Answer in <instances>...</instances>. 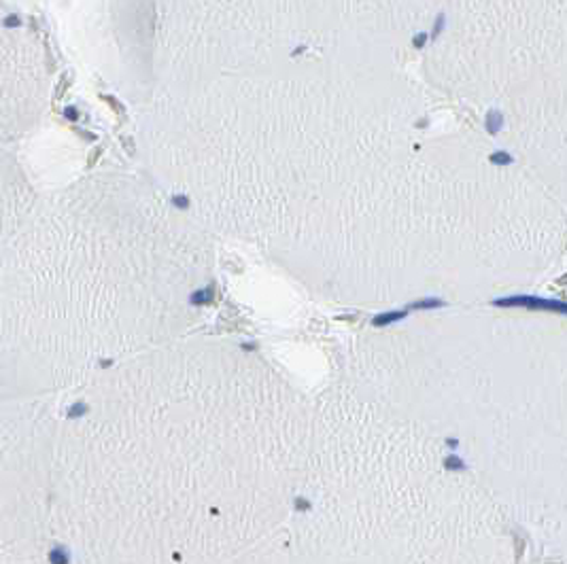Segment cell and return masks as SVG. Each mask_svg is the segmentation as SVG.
Instances as JSON below:
<instances>
[{
	"label": "cell",
	"mask_w": 567,
	"mask_h": 564,
	"mask_svg": "<svg viewBox=\"0 0 567 564\" xmlns=\"http://www.w3.org/2000/svg\"><path fill=\"white\" fill-rule=\"evenodd\" d=\"M444 469H448V471H466L468 465H466V461H463V458H459L457 454H450V456L444 458Z\"/></svg>",
	"instance_id": "5b68a950"
},
{
	"label": "cell",
	"mask_w": 567,
	"mask_h": 564,
	"mask_svg": "<svg viewBox=\"0 0 567 564\" xmlns=\"http://www.w3.org/2000/svg\"><path fill=\"white\" fill-rule=\"evenodd\" d=\"M446 443L450 445V448H457V445H459V439H455V437H450V439H446Z\"/></svg>",
	"instance_id": "8fae6325"
},
{
	"label": "cell",
	"mask_w": 567,
	"mask_h": 564,
	"mask_svg": "<svg viewBox=\"0 0 567 564\" xmlns=\"http://www.w3.org/2000/svg\"><path fill=\"white\" fill-rule=\"evenodd\" d=\"M295 507H298L300 511H308V509H311V503L304 501V498H298V501H295Z\"/></svg>",
	"instance_id": "30bf717a"
},
{
	"label": "cell",
	"mask_w": 567,
	"mask_h": 564,
	"mask_svg": "<svg viewBox=\"0 0 567 564\" xmlns=\"http://www.w3.org/2000/svg\"><path fill=\"white\" fill-rule=\"evenodd\" d=\"M427 36H429L427 32H419V34H417V38H415L412 43H415V47H423V45H425V41H427Z\"/></svg>",
	"instance_id": "9c48e42d"
},
{
	"label": "cell",
	"mask_w": 567,
	"mask_h": 564,
	"mask_svg": "<svg viewBox=\"0 0 567 564\" xmlns=\"http://www.w3.org/2000/svg\"><path fill=\"white\" fill-rule=\"evenodd\" d=\"M493 306L499 308H529V310H546V312H559L567 314V304L559 299H544L537 295H508L493 299Z\"/></svg>",
	"instance_id": "7a4b0ae2"
},
{
	"label": "cell",
	"mask_w": 567,
	"mask_h": 564,
	"mask_svg": "<svg viewBox=\"0 0 567 564\" xmlns=\"http://www.w3.org/2000/svg\"><path fill=\"white\" fill-rule=\"evenodd\" d=\"M501 125H504V115H501L499 111H495V109H491V111L486 113V119H484L486 132L488 134H497L499 129H501Z\"/></svg>",
	"instance_id": "277c9868"
},
{
	"label": "cell",
	"mask_w": 567,
	"mask_h": 564,
	"mask_svg": "<svg viewBox=\"0 0 567 564\" xmlns=\"http://www.w3.org/2000/svg\"><path fill=\"white\" fill-rule=\"evenodd\" d=\"M442 306H444L442 299H423V301L412 304L410 308H415V310H429V308H442Z\"/></svg>",
	"instance_id": "8992f818"
},
{
	"label": "cell",
	"mask_w": 567,
	"mask_h": 564,
	"mask_svg": "<svg viewBox=\"0 0 567 564\" xmlns=\"http://www.w3.org/2000/svg\"><path fill=\"white\" fill-rule=\"evenodd\" d=\"M204 244L158 193L83 182L30 208L0 248V388H60L168 346L204 282Z\"/></svg>",
	"instance_id": "6da1fadb"
},
{
	"label": "cell",
	"mask_w": 567,
	"mask_h": 564,
	"mask_svg": "<svg viewBox=\"0 0 567 564\" xmlns=\"http://www.w3.org/2000/svg\"><path fill=\"white\" fill-rule=\"evenodd\" d=\"M442 28H444V15L440 13V15L435 17V25H433V30H431V34H429V36H431V38H435L437 34L442 32Z\"/></svg>",
	"instance_id": "ba28073f"
},
{
	"label": "cell",
	"mask_w": 567,
	"mask_h": 564,
	"mask_svg": "<svg viewBox=\"0 0 567 564\" xmlns=\"http://www.w3.org/2000/svg\"><path fill=\"white\" fill-rule=\"evenodd\" d=\"M404 316H406V310H389V312H382V314H378V316L372 318V325H374V327H384V325L402 320Z\"/></svg>",
	"instance_id": "3957f363"
},
{
	"label": "cell",
	"mask_w": 567,
	"mask_h": 564,
	"mask_svg": "<svg viewBox=\"0 0 567 564\" xmlns=\"http://www.w3.org/2000/svg\"><path fill=\"white\" fill-rule=\"evenodd\" d=\"M514 159H512V155L510 153H506V151H495L493 155H491V164H499V166H510Z\"/></svg>",
	"instance_id": "52a82bcc"
}]
</instances>
